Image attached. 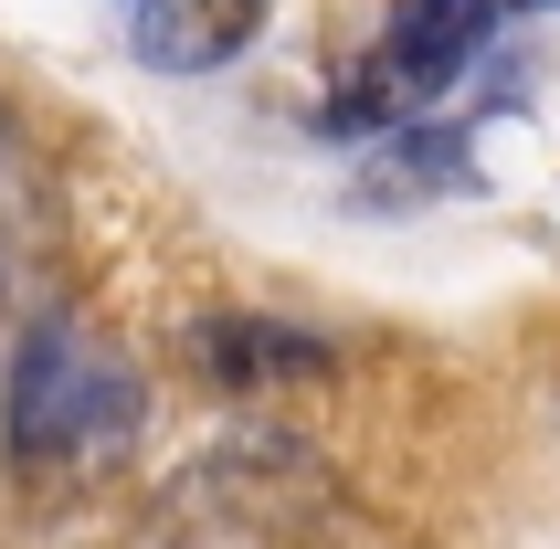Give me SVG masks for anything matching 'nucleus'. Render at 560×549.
Returning a JSON list of instances; mask_svg holds the SVG:
<instances>
[{
  "label": "nucleus",
  "mask_w": 560,
  "mask_h": 549,
  "mask_svg": "<svg viewBox=\"0 0 560 549\" xmlns=\"http://www.w3.org/2000/svg\"><path fill=\"white\" fill-rule=\"evenodd\" d=\"M0 444L22 465H117L138 444V370L85 317H32L0 392Z\"/></svg>",
  "instance_id": "1"
},
{
  "label": "nucleus",
  "mask_w": 560,
  "mask_h": 549,
  "mask_svg": "<svg viewBox=\"0 0 560 549\" xmlns=\"http://www.w3.org/2000/svg\"><path fill=\"white\" fill-rule=\"evenodd\" d=\"M170 507H201V518H222V528H265V539H317V528L349 507V487L328 476V455H317L307 433L244 423L170 487Z\"/></svg>",
  "instance_id": "2"
},
{
  "label": "nucleus",
  "mask_w": 560,
  "mask_h": 549,
  "mask_svg": "<svg viewBox=\"0 0 560 549\" xmlns=\"http://www.w3.org/2000/svg\"><path fill=\"white\" fill-rule=\"evenodd\" d=\"M487 32H498V0H402L392 11V32L371 43V63L339 85V106H328V127H402V117H423L455 74H466L476 54H487Z\"/></svg>",
  "instance_id": "3"
},
{
  "label": "nucleus",
  "mask_w": 560,
  "mask_h": 549,
  "mask_svg": "<svg viewBox=\"0 0 560 549\" xmlns=\"http://www.w3.org/2000/svg\"><path fill=\"white\" fill-rule=\"evenodd\" d=\"M190 360H201V381H222V392H296V381H328L339 349L317 328L254 317V306H212V317H190Z\"/></svg>",
  "instance_id": "4"
},
{
  "label": "nucleus",
  "mask_w": 560,
  "mask_h": 549,
  "mask_svg": "<svg viewBox=\"0 0 560 549\" xmlns=\"http://www.w3.org/2000/svg\"><path fill=\"white\" fill-rule=\"evenodd\" d=\"M117 11H127L138 63H159V74H212V63H233L254 43V22H265V0H117Z\"/></svg>",
  "instance_id": "5"
},
{
  "label": "nucleus",
  "mask_w": 560,
  "mask_h": 549,
  "mask_svg": "<svg viewBox=\"0 0 560 549\" xmlns=\"http://www.w3.org/2000/svg\"><path fill=\"white\" fill-rule=\"evenodd\" d=\"M466 180V138H402V149L371 170V201H423V190Z\"/></svg>",
  "instance_id": "6"
},
{
  "label": "nucleus",
  "mask_w": 560,
  "mask_h": 549,
  "mask_svg": "<svg viewBox=\"0 0 560 549\" xmlns=\"http://www.w3.org/2000/svg\"><path fill=\"white\" fill-rule=\"evenodd\" d=\"M11 170H22V159H11V127H0V212H11Z\"/></svg>",
  "instance_id": "7"
},
{
  "label": "nucleus",
  "mask_w": 560,
  "mask_h": 549,
  "mask_svg": "<svg viewBox=\"0 0 560 549\" xmlns=\"http://www.w3.org/2000/svg\"><path fill=\"white\" fill-rule=\"evenodd\" d=\"M498 11H550V0H498Z\"/></svg>",
  "instance_id": "8"
}]
</instances>
